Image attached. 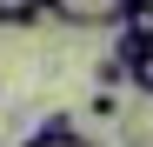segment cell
<instances>
[{
	"mask_svg": "<svg viewBox=\"0 0 153 147\" xmlns=\"http://www.w3.org/2000/svg\"><path fill=\"white\" fill-rule=\"evenodd\" d=\"M126 80H133V87H140V94H146V100H153V47H146V54H140V60H133V74H126Z\"/></svg>",
	"mask_w": 153,
	"mask_h": 147,
	"instance_id": "277c9868",
	"label": "cell"
},
{
	"mask_svg": "<svg viewBox=\"0 0 153 147\" xmlns=\"http://www.w3.org/2000/svg\"><path fill=\"white\" fill-rule=\"evenodd\" d=\"M20 147H93V140H87V134H73V120H67V114H47V120H40V134H27Z\"/></svg>",
	"mask_w": 153,
	"mask_h": 147,
	"instance_id": "7a4b0ae2",
	"label": "cell"
},
{
	"mask_svg": "<svg viewBox=\"0 0 153 147\" xmlns=\"http://www.w3.org/2000/svg\"><path fill=\"white\" fill-rule=\"evenodd\" d=\"M120 7L126 0H53L47 20H60V27H120Z\"/></svg>",
	"mask_w": 153,
	"mask_h": 147,
	"instance_id": "6da1fadb",
	"label": "cell"
},
{
	"mask_svg": "<svg viewBox=\"0 0 153 147\" xmlns=\"http://www.w3.org/2000/svg\"><path fill=\"white\" fill-rule=\"evenodd\" d=\"M93 80H100V87H120V80H126V67H120V60L107 54V60H100V67H93Z\"/></svg>",
	"mask_w": 153,
	"mask_h": 147,
	"instance_id": "5b68a950",
	"label": "cell"
},
{
	"mask_svg": "<svg viewBox=\"0 0 153 147\" xmlns=\"http://www.w3.org/2000/svg\"><path fill=\"white\" fill-rule=\"evenodd\" d=\"M87 114H100V120H113V114H120V100H113V87H100V94H93V107H87Z\"/></svg>",
	"mask_w": 153,
	"mask_h": 147,
	"instance_id": "8992f818",
	"label": "cell"
},
{
	"mask_svg": "<svg viewBox=\"0 0 153 147\" xmlns=\"http://www.w3.org/2000/svg\"><path fill=\"white\" fill-rule=\"evenodd\" d=\"M47 7L53 0H0V27H33V20H47Z\"/></svg>",
	"mask_w": 153,
	"mask_h": 147,
	"instance_id": "3957f363",
	"label": "cell"
}]
</instances>
